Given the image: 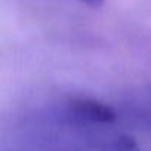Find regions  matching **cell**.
Segmentation results:
<instances>
[{"instance_id": "cell-3", "label": "cell", "mask_w": 151, "mask_h": 151, "mask_svg": "<svg viewBox=\"0 0 151 151\" xmlns=\"http://www.w3.org/2000/svg\"><path fill=\"white\" fill-rule=\"evenodd\" d=\"M77 2H80V3L89 6V8L96 9V8H101V6L105 3V0H77Z\"/></svg>"}, {"instance_id": "cell-2", "label": "cell", "mask_w": 151, "mask_h": 151, "mask_svg": "<svg viewBox=\"0 0 151 151\" xmlns=\"http://www.w3.org/2000/svg\"><path fill=\"white\" fill-rule=\"evenodd\" d=\"M108 148L111 151H139L136 141L127 135H122V136H117L116 139H113Z\"/></svg>"}, {"instance_id": "cell-4", "label": "cell", "mask_w": 151, "mask_h": 151, "mask_svg": "<svg viewBox=\"0 0 151 151\" xmlns=\"http://www.w3.org/2000/svg\"><path fill=\"white\" fill-rule=\"evenodd\" d=\"M150 99H151V98H150Z\"/></svg>"}, {"instance_id": "cell-1", "label": "cell", "mask_w": 151, "mask_h": 151, "mask_svg": "<svg viewBox=\"0 0 151 151\" xmlns=\"http://www.w3.org/2000/svg\"><path fill=\"white\" fill-rule=\"evenodd\" d=\"M64 114L67 120L74 124H110L117 120L114 108L92 98L70 99Z\"/></svg>"}]
</instances>
